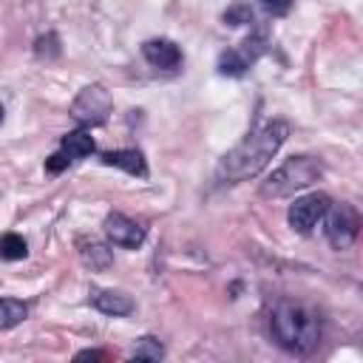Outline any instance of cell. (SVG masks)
Wrapping results in <instances>:
<instances>
[{"mask_svg": "<svg viewBox=\"0 0 363 363\" xmlns=\"http://www.w3.org/2000/svg\"><path fill=\"white\" fill-rule=\"evenodd\" d=\"M289 136V122L284 119H269L264 128L252 130L250 136H244L216 167V179L221 184H235V182H247L252 176H258L269 159L278 153V147L286 142Z\"/></svg>", "mask_w": 363, "mask_h": 363, "instance_id": "6da1fadb", "label": "cell"}, {"mask_svg": "<svg viewBox=\"0 0 363 363\" xmlns=\"http://www.w3.org/2000/svg\"><path fill=\"white\" fill-rule=\"evenodd\" d=\"M269 335L284 352L303 357L312 354L320 343V318L303 303L278 301L269 312Z\"/></svg>", "mask_w": 363, "mask_h": 363, "instance_id": "7a4b0ae2", "label": "cell"}, {"mask_svg": "<svg viewBox=\"0 0 363 363\" xmlns=\"http://www.w3.org/2000/svg\"><path fill=\"white\" fill-rule=\"evenodd\" d=\"M323 176V164L312 156H292L286 159L281 167H275L267 182H261V196L264 199H281V196H292L303 187H309L312 182H318Z\"/></svg>", "mask_w": 363, "mask_h": 363, "instance_id": "3957f363", "label": "cell"}, {"mask_svg": "<svg viewBox=\"0 0 363 363\" xmlns=\"http://www.w3.org/2000/svg\"><path fill=\"white\" fill-rule=\"evenodd\" d=\"M323 233H326V241L335 247V250H349L360 233V216L352 204L340 201V204H329L326 213H323Z\"/></svg>", "mask_w": 363, "mask_h": 363, "instance_id": "277c9868", "label": "cell"}, {"mask_svg": "<svg viewBox=\"0 0 363 363\" xmlns=\"http://www.w3.org/2000/svg\"><path fill=\"white\" fill-rule=\"evenodd\" d=\"M113 111V99L102 85H88L77 94V99L71 102V116L82 125H99L108 119V113Z\"/></svg>", "mask_w": 363, "mask_h": 363, "instance_id": "5b68a950", "label": "cell"}, {"mask_svg": "<svg viewBox=\"0 0 363 363\" xmlns=\"http://www.w3.org/2000/svg\"><path fill=\"white\" fill-rule=\"evenodd\" d=\"M329 204H332V199H329L326 193H309V196H301V199H295V201L289 204V210H286V221H289V227H292L295 233L306 235V233H312V227L323 218V213H326Z\"/></svg>", "mask_w": 363, "mask_h": 363, "instance_id": "8992f818", "label": "cell"}, {"mask_svg": "<svg viewBox=\"0 0 363 363\" xmlns=\"http://www.w3.org/2000/svg\"><path fill=\"white\" fill-rule=\"evenodd\" d=\"M102 227H105V235L111 238V244H116V247L136 250V247H142V241H145V227L136 224L133 218L122 216V213H108Z\"/></svg>", "mask_w": 363, "mask_h": 363, "instance_id": "52a82bcc", "label": "cell"}, {"mask_svg": "<svg viewBox=\"0 0 363 363\" xmlns=\"http://www.w3.org/2000/svg\"><path fill=\"white\" fill-rule=\"evenodd\" d=\"M142 57L153 68H162V71H176L182 65V48L167 37H156V40L142 43Z\"/></svg>", "mask_w": 363, "mask_h": 363, "instance_id": "ba28073f", "label": "cell"}, {"mask_svg": "<svg viewBox=\"0 0 363 363\" xmlns=\"http://www.w3.org/2000/svg\"><path fill=\"white\" fill-rule=\"evenodd\" d=\"M88 301H91V306L99 309L102 315L125 318V315L133 312V298L125 295V292H119V289H99V286H94V289L88 292Z\"/></svg>", "mask_w": 363, "mask_h": 363, "instance_id": "9c48e42d", "label": "cell"}, {"mask_svg": "<svg viewBox=\"0 0 363 363\" xmlns=\"http://www.w3.org/2000/svg\"><path fill=\"white\" fill-rule=\"evenodd\" d=\"M99 162L108 164V167H119V170H125V173H130V176H139V179L147 176V162H145V156H142L139 150H133V147L108 150V153L99 156Z\"/></svg>", "mask_w": 363, "mask_h": 363, "instance_id": "30bf717a", "label": "cell"}, {"mask_svg": "<svg viewBox=\"0 0 363 363\" xmlns=\"http://www.w3.org/2000/svg\"><path fill=\"white\" fill-rule=\"evenodd\" d=\"M60 150H65L71 159H82V156H91L96 150V145L88 130H68L60 142Z\"/></svg>", "mask_w": 363, "mask_h": 363, "instance_id": "8fae6325", "label": "cell"}, {"mask_svg": "<svg viewBox=\"0 0 363 363\" xmlns=\"http://www.w3.org/2000/svg\"><path fill=\"white\" fill-rule=\"evenodd\" d=\"M79 258L91 269H108L113 264L111 250L105 244H99V241H79Z\"/></svg>", "mask_w": 363, "mask_h": 363, "instance_id": "7c38bea8", "label": "cell"}, {"mask_svg": "<svg viewBox=\"0 0 363 363\" xmlns=\"http://www.w3.org/2000/svg\"><path fill=\"white\" fill-rule=\"evenodd\" d=\"M28 318V306L17 298H0V332L23 323Z\"/></svg>", "mask_w": 363, "mask_h": 363, "instance_id": "4fadbf2b", "label": "cell"}, {"mask_svg": "<svg viewBox=\"0 0 363 363\" xmlns=\"http://www.w3.org/2000/svg\"><path fill=\"white\" fill-rule=\"evenodd\" d=\"M247 68H250V62L238 54V48H227V51L218 54V74H224V77H244Z\"/></svg>", "mask_w": 363, "mask_h": 363, "instance_id": "5bb4252c", "label": "cell"}, {"mask_svg": "<svg viewBox=\"0 0 363 363\" xmlns=\"http://www.w3.org/2000/svg\"><path fill=\"white\" fill-rule=\"evenodd\" d=\"M26 255H28V244H26L23 235L6 233V235L0 238V258H3V261H20V258H26Z\"/></svg>", "mask_w": 363, "mask_h": 363, "instance_id": "9a60e30c", "label": "cell"}, {"mask_svg": "<svg viewBox=\"0 0 363 363\" xmlns=\"http://www.w3.org/2000/svg\"><path fill=\"white\" fill-rule=\"evenodd\" d=\"M130 357H133V360H162V357H164V346H162L156 337L145 335V337H139L136 346L130 349Z\"/></svg>", "mask_w": 363, "mask_h": 363, "instance_id": "2e32d148", "label": "cell"}, {"mask_svg": "<svg viewBox=\"0 0 363 363\" xmlns=\"http://www.w3.org/2000/svg\"><path fill=\"white\" fill-rule=\"evenodd\" d=\"M224 23H227V26H244V23H252V9L244 6V3H238V6H233V9L224 11Z\"/></svg>", "mask_w": 363, "mask_h": 363, "instance_id": "e0dca14e", "label": "cell"}, {"mask_svg": "<svg viewBox=\"0 0 363 363\" xmlns=\"http://www.w3.org/2000/svg\"><path fill=\"white\" fill-rule=\"evenodd\" d=\"M34 51H37V57H57V54H60V40H57V34L40 37V40L34 43Z\"/></svg>", "mask_w": 363, "mask_h": 363, "instance_id": "ac0fdd59", "label": "cell"}, {"mask_svg": "<svg viewBox=\"0 0 363 363\" xmlns=\"http://www.w3.org/2000/svg\"><path fill=\"white\" fill-rule=\"evenodd\" d=\"M74 159L65 153V150H60V153H51L48 159H45V173H51V176H57V173H62L68 164H71Z\"/></svg>", "mask_w": 363, "mask_h": 363, "instance_id": "d6986e66", "label": "cell"}, {"mask_svg": "<svg viewBox=\"0 0 363 363\" xmlns=\"http://www.w3.org/2000/svg\"><path fill=\"white\" fill-rule=\"evenodd\" d=\"M261 9L272 17H284L292 9V0H261Z\"/></svg>", "mask_w": 363, "mask_h": 363, "instance_id": "ffe728a7", "label": "cell"}, {"mask_svg": "<svg viewBox=\"0 0 363 363\" xmlns=\"http://www.w3.org/2000/svg\"><path fill=\"white\" fill-rule=\"evenodd\" d=\"M74 360H108V352H99V349H82V352H77Z\"/></svg>", "mask_w": 363, "mask_h": 363, "instance_id": "44dd1931", "label": "cell"}, {"mask_svg": "<svg viewBox=\"0 0 363 363\" xmlns=\"http://www.w3.org/2000/svg\"><path fill=\"white\" fill-rule=\"evenodd\" d=\"M3 119H6V111H3V105H0V125H3Z\"/></svg>", "mask_w": 363, "mask_h": 363, "instance_id": "7402d4cb", "label": "cell"}]
</instances>
